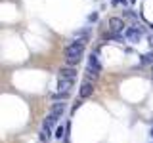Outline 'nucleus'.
Masks as SVG:
<instances>
[{"instance_id": "nucleus-1", "label": "nucleus", "mask_w": 153, "mask_h": 143, "mask_svg": "<svg viewBox=\"0 0 153 143\" xmlns=\"http://www.w3.org/2000/svg\"><path fill=\"white\" fill-rule=\"evenodd\" d=\"M84 54V44L82 42H73V44H69L65 48V61L69 67L76 65L80 61V57Z\"/></svg>"}, {"instance_id": "nucleus-2", "label": "nucleus", "mask_w": 153, "mask_h": 143, "mask_svg": "<svg viewBox=\"0 0 153 143\" xmlns=\"http://www.w3.org/2000/svg\"><path fill=\"white\" fill-rule=\"evenodd\" d=\"M124 36H126L130 42H138L142 38V31L138 27H128L126 31H124Z\"/></svg>"}, {"instance_id": "nucleus-3", "label": "nucleus", "mask_w": 153, "mask_h": 143, "mask_svg": "<svg viewBox=\"0 0 153 143\" xmlns=\"http://www.w3.org/2000/svg\"><path fill=\"white\" fill-rule=\"evenodd\" d=\"M59 78L61 80H75L76 78V69H73V67H61Z\"/></svg>"}, {"instance_id": "nucleus-4", "label": "nucleus", "mask_w": 153, "mask_h": 143, "mask_svg": "<svg viewBox=\"0 0 153 143\" xmlns=\"http://www.w3.org/2000/svg\"><path fill=\"white\" fill-rule=\"evenodd\" d=\"M92 92H94V84L90 82V80H84L82 86H80V90H79L80 97H88V95H92Z\"/></svg>"}, {"instance_id": "nucleus-5", "label": "nucleus", "mask_w": 153, "mask_h": 143, "mask_svg": "<svg viewBox=\"0 0 153 143\" xmlns=\"http://www.w3.org/2000/svg\"><path fill=\"white\" fill-rule=\"evenodd\" d=\"M88 69L94 71V73H100V71H102V65H100L98 55H96V54H92V55L88 57Z\"/></svg>"}, {"instance_id": "nucleus-6", "label": "nucleus", "mask_w": 153, "mask_h": 143, "mask_svg": "<svg viewBox=\"0 0 153 143\" xmlns=\"http://www.w3.org/2000/svg\"><path fill=\"white\" fill-rule=\"evenodd\" d=\"M109 27H111V31L113 32H123V19H119V17H111L109 19Z\"/></svg>"}, {"instance_id": "nucleus-7", "label": "nucleus", "mask_w": 153, "mask_h": 143, "mask_svg": "<svg viewBox=\"0 0 153 143\" xmlns=\"http://www.w3.org/2000/svg\"><path fill=\"white\" fill-rule=\"evenodd\" d=\"M63 111H65V103L61 101V103H54L50 107V113L52 114H56V116H61V114H63Z\"/></svg>"}, {"instance_id": "nucleus-8", "label": "nucleus", "mask_w": 153, "mask_h": 143, "mask_svg": "<svg viewBox=\"0 0 153 143\" xmlns=\"http://www.w3.org/2000/svg\"><path fill=\"white\" fill-rule=\"evenodd\" d=\"M75 80H61L59 78V92H69Z\"/></svg>"}, {"instance_id": "nucleus-9", "label": "nucleus", "mask_w": 153, "mask_h": 143, "mask_svg": "<svg viewBox=\"0 0 153 143\" xmlns=\"http://www.w3.org/2000/svg\"><path fill=\"white\" fill-rule=\"evenodd\" d=\"M57 118L59 116H56V114H48V118L44 120V128H52V126H56V122H57Z\"/></svg>"}, {"instance_id": "nucleus-10", "label": "nucleus", "mask_w": 153, "mask_h": 143, "mask_svg": "<svg viewBox=\"0 0 153 143\" xmlns=\"http://www.w3.org/2000/svg\"><path fill=\"white\" fill-rule=\"evenodd\" d=\"M142 63H151L153 65V52H147V54L142 55Z\"/></svg>"}, {"instance_id": "nucleus-11", "label": "nucleus", "mask_w": 153, "mask_h": 143, "mask_svg": "<svg viewBox=\"0 0 153 143\" xmlns=\"http://www.w3.org/2000/svg\"><path fill=\"white\" fill-rule=\"evenodd\" d=\"M50 137V128H42V132H40V139L44 141V139H48Z\"/></svg>"}, {"instance_id": "nucleus-12", "label": "nucleus", "mask_w": 153, "mask_h": 143, "mask_svg": "<svg viewBox=\"0 0 153 143\" xmlns=\"http://www.w3.org/2000/svg\"><path fill=\"white\" fill-rule=\"evenodd\" d=\"M63 136H65V128H63V126H57V130H56V137H57V139H61Z\"/></svg>"}, {"instance_id": "nucleus-13", "label": "nucleus", "mask_w": 153, "mask_h": 143, "mask_svg": "<svg viewBox=\"0 0 153 143\" xmlns=\"http://www.w3.org/2000/svg\"><path fill=\"white\" fill-rule=\"evenodd\" d=\"M67 97H69V92H57L54 95V99H67Z\"/></svg>"}, {"instance_id": "nucleus-14", "label": "nucleus", "mask_w": 153, "mask_h": 143, "mask_svg": "<svg viewBox=\"0 0 153 143\" xmlns=\"http://www.w3.org/2000/svg\"><path fill=\"white\" fill-rule=\"evenodd\" d=\"M149 136H151V137H153V128H151V133H149Z\"/></svg>"}, {"instance_id": "nucleus-15", "label": "nucleus", "mask_w": 153, "mask_h": 143, "mask_svg": "<svg viewBox=\"0 0 153 143\" xmlns=\"http://www.w3.org/2000/svg\"><path fill=\"white\" fill-rule=\"evenodd\" d=\"M130 2H136V0H130Z\"/></svg>"}]
</instances>
